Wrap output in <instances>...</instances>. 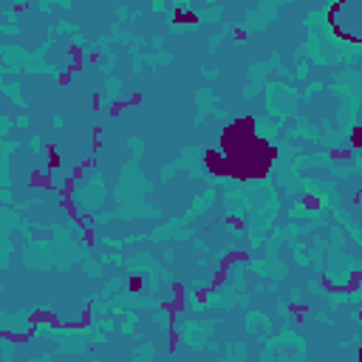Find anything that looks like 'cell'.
Wrapping results in <instances>:
<instances>
[{
	"mask_svg": "<svg viewBox=\"0 0 362 362\" xmlns=\"http://www.w3.org/2000/svg\"><path fill=\"white\" fill-rule=\"evenodd\" d=\"M235 40H247V32H244V29H235Z\"/></svg>",
	"mask_w": 362,
	"mask_h": 362,
	"instance_id": "7c38bea8",
	"label": "cell"
},
{
	"mask_svg": "<svg viewBox=\"0 0 362 362\" xmlns=\"http://www.w3.org/2000/svg\"><path fill=\"white\" fill-rule=\"evenodd\" d=\"M128 292H131V295H142V292H145V278H142V275L128 278Z\"/></svg>",
	"mask_w": 362,
	"mask_h": 362,
	"instance_id": "277c9868",
	"label": "cell"
},
{
	"mask_svg": "<svg viewBox=\"0 0 362 362\" xmlns=\"http://www.w3.org/2000/svg\"><path fill=\"white\" fill-rule=\"evenodd\" d=\"M71 82V74H60V85H68Z\"/></svg>",
	"mask_w": 362,
	"mask_h": 362,
	"instance_id": "4fadbf2b",
	"label": "cell"
},
{
	"mask_svg": "<svg viewBox=\"0 0 362 362\" xmlns=\"http://www.w3.org/2000/svg\"><path fill=\"white\" fill-rule=\"evenodd\" d=\"M207 297H210V289H198V292H196L198 303H207Z\"/></svg>",
	"mask_w": 362,
	"mask_h": 362,
	"instance_id": "9c48e42d",
	"label": "cell"
},
{
	"mask_svg": "<svg viewBox=\"0 0 362 362\" xmlns=\"http://www.w3.org/2000/svg\"><path fill=\"white\" fill-rule=\"evenodd\" d=\"M360 320H362V312H360Z\"/></svg>",
	"mask_w": 362,
	"mask_h": 362,
	"instance_id": "9a60e30c",
	"label": "cell"
},
{
	"mask_svg": "<svg viewBox=\"0 0 362 362\" xmlns=\"http://www.w3.org/2000/svg\"><path fill=\"white\" fill-rule=\"evenodd\" d=\"M173 23H198V15L196 12H181V9H176V12H173Z\"/></svg>",
	"mask_w": 362,
	"mask_h": 362,
	"instance_id": "5b68a950",
	"label": "cell"
},
{
	"mask_svg": "<svg viewBox=\"0 0 362 362\" xmlns=\"http://www.w3.org/2000/svg\"><path fill=\"white\" fill-rule=\"evenodd\" d=\"M60 165H63V162H60V153H57V148H54V145H49V170L54 173Z\"/></svg>",
	"mask_w": 362,
	"mask_h": 362,
	"instance_id": "52a82bcc",
	"label": "cell"
},
{
	"mask_svg": "<svg viewBox=\"0 0 362 362\" xmlns=\"http://www.w3.org/2000/svg\"><path fill=\"white\" fill-rule=\"evenodd\" d=\"M142 102V94H133V97L122 99V102H111V108H108V116H119L125 108H133V105H139Z\"/></svg>",
	"mask_w": 362,
	"mask_h": 362,
	"instance_id": "6da1fadb",
	"label": "cell"
},
{
	"mask_svg": "<svg viewBox=\"0 0 362 362\" xmlns=\"http://www.w3.org/2000/svg\"><path fill=\"white\" fill-rule=\"evenodd\" d=\"M357 357H360V360H362V348H360V351H357Z\"/></svg>",
	"mask_w": 362,
	"mask_h": 362,
	"instance_id": "5bb4252c",
	"label": "cell"
},
{
	"mask_svg": "<svg viewBox=\"0 0 362 362\" xmlns=\"http://www.w3.org/2000/svg\"><path fill=\"white\" fill-rule=\"evenodd\" d=\"M351 148L354 150L362 148V125H354V128H351Z\"/></svg>",
	"mask_w": 362,
	"mask_h": 362,
	"instance_id": "8992f818",
	"label": "cell"
},
{
	"mask_svg": "<svg viewBox=\"0 0 362 362\" xmlns=\"http://www.w3.org/2000/svg\"><path fill=\"white\" fill-rule=\"evenodd\" d=\"M289 312H292V314H309V306H295V303H292Z\"/></svg>",
	"mask_w": 362,
	"mask_h": 362,
	"instance_id": "30bf717a",
	"label": "cell"
},
{
	"mask_svg": "<svg viewBox=\"0 0 362 362\" xmlns=\"http://www.w3.org/2000/svg\"><path fill=\"white\" fill-rule=\"evenodd\" d=\"M32 187H51V170H32Z\"/></svg>",
	"mask_w": 362,
	"mask_h": 362,
	"instance_id": "7a4b0ae2",
	"label": "cell"
},
{
	"mask_svg": "<svg viewBox=\"0 0 362 362\" xmlns=\"http://www.w3.org/2000/svg\"><path fill=\"white\" fill-rule=\"evenodd\" d=\"M99 105H102V99H99V94H94V97H91V108L99 111Z\"/></svg>",
	"mask_w": 362,
	"mask_h": 362,
	"instance_id": "8fae6325",
	"label": "cell"
},
{
	"mask_svg": "<svg viewBox=\"0 0 362 362\" xmlns=\"http://www.w3.org/2000/svg\"><path fill=\"white\" fill-rule=\"evenodd\" d=\"M331 159H337V162H346V159H351V150H331Z\"/></svg>",
	"mask_w": 362,
	"mask_h": 362,
	"instance_id": "ba28073f",
	"label": "cell"
},
{
	"mask_svg": "<svg viewBox=\"0 0 362 362\" xmlns=\"http://www.w3.org/2000/svg\"><path fill=\"white\" fill-rule=\"evenodd\" d=\"M300 204H303V207H306V210H320V207H323V198L320 196H314V193H306V196L300 198Z\"/></svg>",
	"mask_w": 362,
	"mask_h": 362,
	"instance_id": "3957f363",
	"label": "cell"
}]
</instances>
